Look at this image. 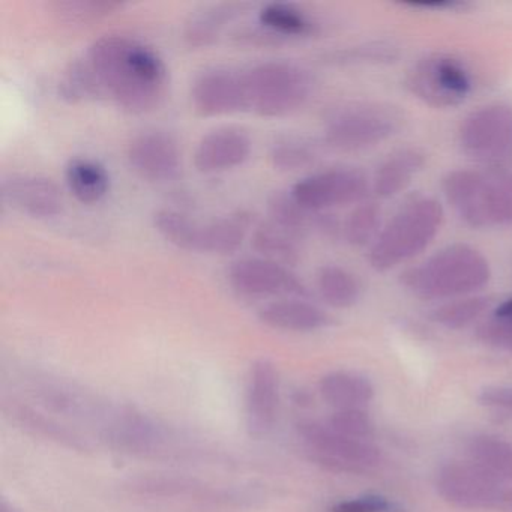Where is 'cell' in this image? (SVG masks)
I'll use <instances>...</instances> for the list:
<instances>
[{
    "mask_svg": "<svg viewBox=\"0 0 512 512\" xmlns=\"http://www.w3.org/2000/svg\"><path fill=\"white\" fill-rule=\"evenodd\" d=\"M85 58L104 92L127 112H151L163 101L167 68L151 47L124 35H107L89 47Z\"/></svg>",
    "mask_w": 512,
    "mask_h": 512,
    "instance_id": "obj_1",
    "label": "cell"
},
{
    "mask_svg": "<svg viewBox=\"0 0 512 512\" xmlns=\"http://www.w3.org/2000/svg\"><path fill=\"white\" fill-rule=\"evenodd\" d=\"M488 260L475 248L457 244L443 248L401 275V283L424 301L457 299L481 290L490 281Z\"/></svg>",
    "mask_w": 512,
    "mask_h": 512,
    "instance_id": "obj_2",
    "label": "cell"
},
{
    "mask_svg": "<svg viewBox=\"0 0 512 512\" xmlns=\"http://www.w3.org/2000/svg\"><path fill=\"white\" fill-rule=\"evenodd\" d=\"M442 223L440 203L434 199L413 200L394 215L371 245V268L386 272L422 253L436 238Z\"/></svg>",
    "mask_w": 512,
    "mask_h": 512,
    "instance_id": "obj_3",
    "label": "cell"
},
{
    "mask_svg": "<svg viewBox=\"0 0 512 512\" xmlns=\"http://www.w3.org/2000/svg\"><path fill=\"white\" fill-rule=\"evenodd\" d=\"M247 107L266 118L290 115L307 103L314 91L313 74L289 61H269L244 73Z\"/></svg>",
    "mask_w": 512,
    "mask_h": 512,
    "instance_id": "obj_4",
    "label": "cell"
},
{
    "mask_svg": "<svg viewBox=\"0 0 512 512\" xmlns=\"http://www.w3.org/2000/svg\"><path fill=\"white\" fill-rule=\"evenodd\" d=\"M443 193L458 217L473 229L512 224V182L454 170L443 179Z\"/></svg>",
    "mask_w": 512,
    "mask_h": 512,
    "instance_id": "obj_5",
    "label": "cell"
},
{
    "mask_svg": "<svg viewBox=\"0 0 512 512\" xmlns=\"http://www.w3.org/2000/svg\"><path fill=\"white\" fill-rule=\"evenodd\" d=\"M403 124V113L391 104L356 101L329 113L325 140L332 148L356 151L391 139Z\"/></svg>",
    "mask_w": 512,
    "mask_h": 512,
    "instance_id": "obj_6",
    "label": "cell"
},
{
    "mask_svg": "<svg viewBox=\"0 0 512 512\" xmlns=\"http://www.w3.org/2000/svg\"><path fill=\"white\" fill-rule=\"evenodd\" d=\"M406 86L416 98L436 109L463 104L472 92L469 70L448 55H428L416 62L406 76Z\"/></svg>",
    "mask_w": 512,
    "mask_h": 512,
    "instance_id": "obj_7",
    "label": "cell"
},
{
    "mask_svg": "<svg viewBox=\"0 0 512 512\" xmlns=\"http://www.w3.org/2000/svg\"><path fill=\"white\" fill-rule=\"evenodd\" d=\"M436 487L446 502L463 509H508L512 496L502 479L473 461L440 467Z\"/></svg>",
    "mask_w": 512,
    "mask_h": 512,
    "instance_id": "obj_8",
    "label": "cell"
},
{
    "mask_svg": "<svg viewBox=\"0 0 512 512\" xmlns=\"http://www.w3.org/2000/svg\"><path fill=\"white\" fill-rule=\"evenodd\" d=\"M298 434L311 457L335 472L362 473L382 461L380 449L370 440L346 436L322 422H301Z\"/></svg>",
    "mask_w": 512,
    "mask_h": 512,
    "instance_id": "obj_9",
    "label": "cell"
},
{
    "mask_svg": "<svg viewBox=\"0 0 512 512\" xmlns=\"http://www.w3.org/2000/svg\"><path fill=\"white\" fill-rule=\"evenodd\" d=\"M458 140L464 154L478 163H506L512 158V107L490 104L470 113L461 124Z\"/></svg>",
    "mask_w": 512,
    "mask_h": 512,
    "instance_id": "obj_10",
    "label": "cell"
},
{
    "mask_svg": "<svg viewBox=\"0 0 512 512\" xmlns=\"http://www.w3.org/2000/svg\"><path fill=\"white\" fill-rule=\"evenodd\" d=\"M101 434L118 451L142 457L161 454L170 440L163 425L130 406L107 409L101 421Z\"/></svg>",
    "mask_w": 512,
    "mask_h": 512,
    "instance_id": "obj_11",
    "label": "cell"
},
{
    "mask_svg": "<svg viewBox=\"0 0 512 512\" xmlns=\"http://www.w3.org/2000/svg\"><path fill=\"white\" fill-rule=\"evenodd\" d=\"M370 190L367 176L359 169L338 167L314 173L299 181L290 194L311 211L325 212L335 206L362 202Z\"/></svg>",
    "mask_w": 512,
    "mask_h": 512,
    "instance_id": "obj_12",
    "label": "cell"
},
{
    "mask_svg": "<svg viewBox=\"0 0 512 512\" xmlns=\"http://www.w3.org/2000/svg\"><path fill=\"white\" fill-rule=\"evenodd\" d=\"M229 283L239 295L248 298H307V287L286 266L262 257L236 260L229 269Z\"/></svg>",
    "mask_w": 512,
    "mask_h": 512,
    "instance_id": "obj_13",
    "label": "cell"
},
{
    "mask_svg": "<svg viewBox=\"0 0 512 512\" xmlns=\"http://www.w3.org/2000/svg\"><path fill=\"white\" fill-rule=\"evenodd\" d=\"M280 410V374L269 359H257L248 373L245 419L251 436L260 439L274 430Z\"/></svg>",
    "mask_w": 512,
    "mask_h": 512,
    "instance_id": "obj_14",
    "label": "cell"
},
{
    "mask_svg": "<svg viewBox=\"0 0 512 512\" xmlns=\"http://www.w3.org/2000/svg\"><path fill=\"white\" fill-rule=\"evenodd\" d=\"M191 100L202 116L232 115L248 110L244 73L221 68L206 71L194 82Z\"/></svg>",
    "mask_w": 512,
    "mask_h": 512,
    "instance_id": "obj_15",
    "label": "cell"
},
{
    "mask_svg": "<svg viewBox=\"0 0 512 512\" xmlns=\"http://www.w3.org/2000/svg\"><path fill=\"white\" fill-rule=\"evenodd\" d=\"M128 161L140 178L151 182H166L181 169V151L170 134L146 131L131 140Z\"/></svg>",
    "mask_w": 512,
    "mask_h": 512,
    "instance_id": "obj_16",
    "label": "cell"
},
{
    "mask_svg": "<svg viewBox=\"0 0 512 512\" xmlns=\"http://www.w3.org/2000/svg\"><path fill=\"white\" fill-rule=\"evenodd\" d=\"M0 191L8 206L32 218L56 217L64 206L58 185L43 176H7L0 185Z\"/></svg>",
    "mask_w": 512,
    "mask_h": 512,
    "instance_id": "obj_17",
    "label": "cell"
},
{
    "mask_svg": "<svg viewBox=\"0 0 512 512\" xmlns=\"http://www.w3.org/2000/svg\"><path fill=\"white\" fill-rule=\"evenodd\" d=\"M251 139L244 130L226 127L211 131L194 152V166L202 173H220L241 166L250 158Z\"/></svg>",
    "mask_w": 512,
    "mask_h": 512,
    "instance_id": "obj_18",
    "label": "cell"
},
{
    "mask_svg": "<svg viewBox=\"0 0 512 512\" xmlns=\"http://www.w3.org/2000/svg\"><path fill=\"white\" fill-rule=\"evenodd\" d=\"M268 212L272 223L298 239L313 232L335 238L340 232V226L334 215L311 211L296 202L292 194L283 193V191H277L269 197Z\"/></svg>",
    "mask_w": 512,
    "mask_h": 512,
    "instance_id": "obj_19",
    "label": "cell"
},
{
    "mask_svg": "<svg viewBox=\"0 0 512 512\" xmlns=\"http://www.w3.org/2000/svg\"><path fill=\"white\" fill-rule=\"evenodd\" d=\"M260 322L269 328L289 332H314L326 328L331 317L302 298H287L271 302L259 310Z\"/></svg>",
    "mask_w": 512,
    "mask_h": 512,
    "instance_id": "obj_20",
    "label": "cell"
},
{
    "mask_svg": "<svg viewBox=\"0 0 512 512\" xmlns=\"http://www.w3.org/2000/svg\"><path fill=\"white\" fill-rule=\"evenodd\" d=\"M5 412L17 425H20L23 430L28 431L32 436L49 440V442L56 443V445L70 449V451H89L88 443L76 431L59 424L55 419L32 409L31 406L13 401V403H8L5 406Z\"/></svg>",
    "mask_w": 512,
    "mask_h": 512,
    "instance_id": "obj_21",
    "label": "cell"
},
{
    "mask_svg": "<svg viewBox=\"0 0 512 512\" xmlns=\"http://www.w3.org/2000/svg\"><path fill=\"white\" fill-rule=\"evenodd\" d=\"M319 392L337 410L362 409L374 397V386L367 377L352 371H332L322 377Z\"/></svg>",
    "mask_w": 512,
    "mask_h": 512,
    "instance_id": "obj_22",
    "label": "cell"
},
{
    "mask_svg": "<svg viewBox=\"0 0 512 512\" xmlns=\"http://www.w3.org/2000/svg\"><path fill=\"white\" fill-rule=\"evenodd\" d=\"M425 166V155L418 149L395 152L374 176L373 190L382 199H391L406 190Z\"/></svg>",
    "mask_w": 512,
    "mask_h": 512,
    "instance_id": "obj_23",
    "label": "cell"
},
{
    "mask_svg": "<svg viewBox=\"0 0 512 512\" xmlns=\"http://www.w3.org/2000/svg\"><path fill=\"white\" fill-rule=\"evenodd\" d=\"M131 490L146 496L158 497H193V499L212 500V502H229L235 500L230 491L223 488L209 487L193 479L176 478V476H148L131 482Z\"/></svg>",
    "mask_w": 512,
    "mask_h": 512,
    "instance_id": "obj_24",
    "label": "cell"
},
{
    "mask_svg": "<svg viewBox=\"0 0 512 512\" xmlns=\"http://www.w3.org/2000/svg\"><path fill=\"white\" fill-rule=\"evenodd\" d=\"M253 218L248 212L239 211L218 220L203 223L200 253L229 256L241 248Z\"/></svg>",
    "mask_w": 512,
    "mask_h": 512,
    "instance_id": "obj_25",
    "label": "cell"
},
{
    "mask_svg": "<svg viewBox=\"0 0 512 512\" xmlns=\"http://www.w3.org/2000/svg\"><path fill=\"white\" fill-rule=\"evenodd\" d=\"M248 8V4H220L191 14L185 23V40L193 47L211 46L220 38L224 28L241 17Z\"/></svg>",
    "mask_w": 512,
    "mask_h": 512,
    "instance_id": "obj_26",
    "label": "cell"
},
{
    "mask_svg": "<svg viewBox=\"0 0 512 512\" xmlns=\"http://www.w3.org/2000/svg\"><path fill=\"white\" fill-rule=\"evenodd\" d=\"M68 188L85 205L98 203L110 190V176L106 167L91 158H74L65 170Z\"/></svg>",
    "mask_w": 512,
    "mask_h": 512,
    "instance_id": "obj_27",
    "label": "cell"
},
{
    "mask_svg": "<svg viewBox=\"0 0 512 512\" xmlns=\"http://www.w3.org/2000/svg\"><path fill=\"white\" fill-rule=\"evenodd\" d=\"M251 242H253L254 250L262 256V259L278 263L286 268L296 265L301 259L298 238L290 235L289 232L281 229L272 221L260 224L254 230Z\"/></svg>",
    "mask_w": 512,
    "mask_h": 512,
    "instance_id": "obj_28",
    "label": "cell"
},
{
    "mask_svg": "<svg viewBox=\"0 0 512 512\" xmlns=\"http://www.w3.org/2000/svg\"><path fill=\"white\" fill-rule=\"evenodd\" d=\"M259 23L284 41L308 37L317 29L316 23L308 14L287 4L265 5L260 10Z\"/></svg>",
    "mask_w": 512,
    "mask_h": 512,
    "instance_id": "obj_29",
    "label": "cell"
},
{
    "mask_svg": "<svg viewBox=\"0 0 512 512\" xmlns=\"http://www.w3.org/2000/svg\"><path fill=\"white\" fill-rule=\"evenodd\" d=\"M317 290L326 304L334 308L353 307L361 298L358 278L337 265L323 266L317 274Z\"/></svg>",
    "mask_w": 512,
    "mask_h": 512,
    "instance_id": "obj_30",
    "label": "cell"
},
{
    "mask_svg": "<svg viewBox=\"0 0 512 512\" xmlns=\"http://www.w3.org/2000/svg\"><path fill=\"white\" fill-rule=\"evenodd\" d=\"M467 451L470 461L502 481H512V443L496 436H476Z\"/></svg>",
    "mask_w": 512,
    "mask_h": 512,
    "instance_id": "obj_31",
    "label": "cell"
},
{
    "mask_svg": "<svg viewBox=\"0 0 512 512\" xmlns=\"http://www.w3.org/2000/svg\"><path fill=\"white\" fill-rule=\"evenodd\" d=\"M58 92L62 100L70 104L97 100L98 97L106 95L86 58L77 59L65 68L59 79Z\"/></svg>",
    "mask_w": 512,
    "mask_h": 512,
    "instance_id": "obj_32",
    "label": "cell"
},
{
    "mask_svg": "<svg viewBox=\"0 0 512 512\" xmlns=\"http://www.w3.org/2000/svg\"><path fill=\"white\" fill-rule=\"evenodd\" d=\"M155 229L166 241L187 251H200L203 223L185 212L160 209L154 217Z\"/></svg>",
    "mask_w": 512,
    "mask_h": 512,
    "instance_id": "obj_33",
    "label": "cell"
},
{
    "mask_svg": "<svg viewBox=\"0 0 512 512\" xmlns=\"http://www.w3.org/2000/svg\"><path fill=\"white\" fill-rule=\"evenodd\" d=\"M488 304L490 302L484 296H464L434 308L430 317L433 322L448 329L466 328L487 311Z\"/></svg>",
    "mask_w": 512,
    "mask_h": 512,
    "instance_id": "obj_34",
    "label": "cell"
},
{
    "mask_svg": "<svg viewBox=\"0 0 512 512\" xmlns=\"http://www.w3.org/2000/svg\"><path fill=\"white\" fill-rule=\"evenodd\" d=\"M382 224V209L377 203H361L344 224V236L353 247L373 245L380 235Z\"/></svg>",
    "mask_w": 512,
    "mask_h": 512,
    "instance_id": "obj_35",
    "label": "cell"
},
{
    "mask_svg": "<svg viewBox=\"0 0 512 512\" xmlns=\"http://www.w3.org/2000/svg\"><path fill=\"white\" fill-rule=\"evenodd\" d=\"M269 157L278 170L292 172L313 164L317 158V148L302 137H284L274 143Z\"/></svg>",
    "mask_w": 512,
    "mask_h": 512,
    "instance_id": "obj_36",
    "label": "cell"
},
{
    "mask_svg": "<svg viewBox=\"0 0 512 512\" xmlns=\"http://www.w3.org/2000/svg\"><path fill=\"white\" fill-rule=\"evenodd\" d=\"M122 5L118 2H59L56 13L68 23H89L103 19L119 10Z\"/></svg>",
    "mask_w": 512,
    "mask_h": 512,
    "instance_id": "obj_37",
    "label": "cell"
},
{
    "mask_svg": "<svg viewBox=\"0 0 512 512\" xmlns=\"http://www.w3.org/2000/svg\"><path fill=\"white\" fill-rule=\"evenodd\" d=\"M397 56V49L391 44L371 43L334 53L331 61L337 64H388Z\"/></svg>",
    "mask_w": 512,
    "mask_h": 512,
    "instance_id": "obj_38",
    "label": "cell"
},
{
    "mask_svg": "<svg viewBox=\"0 0 512 512\" xmlns=\"http://www.w3.org/2000/svg\"><path fill=\"white\" fill-rule=\"evenodd\" d=\"M326 424L355 439L368 440L374 434L373 421L362 409L337 410Z\"/></svg>",
    "mask_w": 512,
    "mask_h": 512,
    "instance_id": "obj_39",
    "label": "cell"
},
{
    "mask_svg": "<svg viewBox=\"0 0 512 512\" xmlns=\"http://www.w3.org/2000/svg\"><path fill=\"white\" fill-rule=\"evenodd\" d=\"M478 340L487 346L512 352V320L491 317L478 328Z\"/></svg>",
    "mask_w": 512,
    "mask_h": 512,
    "instance_id": "obj_40",
    "label": "cell"
},
{
    "mask_svg": "<svg viewBox=\"0 0 512 512\" xmlns=\"http://www.w3.org/2000/svg\"><path fill=\"white\" fill-rule=\"evenodd\" d=\"M331 512H392V505L385 497L368 494L337 503Z\"/></svg>",
    "mask_w": 512,
    "mask_h": 512,
    "instance_id": "obj_41",
    "label": "cell"
},
{
    "mask_svg": "<svg viewBox=\"0 0 512 512\" xmlns=\"http://www.w3.org/2000/svg\"><path fill=\"white\" fill-rule=\"evenodd\" d=\"M478 398L484 406L512 412V386H488Z\"/></svg>",
    "mask_w": 512,
    "mask_h": 512,
    "instance_id": "obj_42",
    "label": "cell"
},
{
    "mask_svg": "<svg viewBox=\"0 0 512 512\" xmlns=\"http://www.w3.org/2000/svg\"><path fill=\"white\" fill-rule=\"evenodd\" d=\"M412 7L416 8H439V10H446V8H451V10H455V8H464V4L461 2H446V0H439V2H413Z\"/></svg>",
    "mask_w": 512,
    "mask_h": 512,
    "instance_id": "obj_43",
    "label": "cell"
},
{
    "mask_svg": "<svg viewBox=\"0 0 512 512\" xmlns=\"http://www.w3.org/2000/svg\"><path fill=\"white\" fill-rule=\"evenodd\" d=\"M493 316L503 320H512V298L502 302V304L494 310Z\"/></svg>",
    "mask_w": 512,
    "mask_h": 512,
    "instance_id": "obj_44",
    "label": "cell"
},
{
    "mask_svg": "<svg viewBox=\"0 0 512 512\" xmlns=\"http://www.w3.org/2000/svg\"><path fill=\"white\" fill-rule=\"evenodd\" d=\"M0 512H17L16 509L11 508L10 505H7V502H2V506H0Z\"/></svg>",
    "mask_w": 512,
    "mask_h": 512,
    "instance_id": "obj_45",
    "label": "cell"
},
{
    "mask_svg": "<svg viewBox=\"0 0 512 512\" xmlns=\"http://www.w3.org/2000/svg\"><path fill=\"white\" fill-rule=\"evenodd\" d=\"M508 509H509V511H512V496H511V500H509Z\"/></svg>",
    "mask_w": 512,
    "mask_h": 512,
    "instance_id": "obj_46",
    "label": "cell"
},
{
    "mask_svg": "<svg viewBox=\"0 0 512 512\" xmlns=\"http://www.w3.org/2000/svg\"><path fill=\"white\" fill-rule=\"evenodd\" d=\"M512 182V181H511Z\"/></svg>",
    "mask_w": 512,
    "mask_h": 512,
    "instance_id": "obj_47",
    "label": "cell"
}]
</instances>
